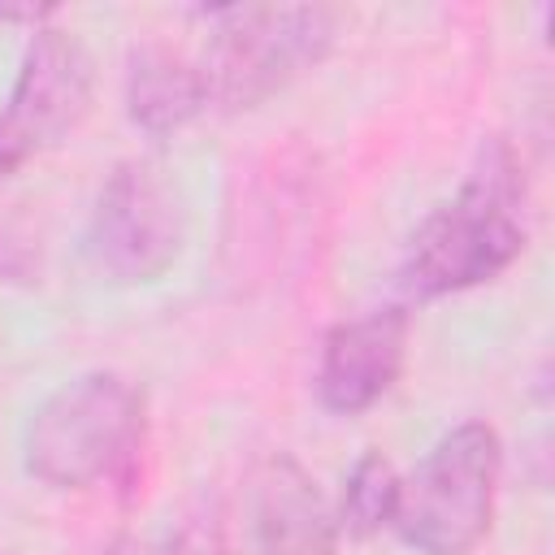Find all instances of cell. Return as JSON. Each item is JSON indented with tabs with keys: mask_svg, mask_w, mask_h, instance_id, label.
Returning <instances> with one entry per match:
<instances>
[{
	"mask_svg": "<svg viewBox=\"0 0 555 555\" xmlns=\"http://www.w3.org/2000/svg\"><path fill=\"white\" fill-rule=\"evenodd\" d=\"M520 251V165L503 143H490L464 186L412 234L399 278L408 299H442L499 278Z\"/></svg>",
	"mask_w": 555,
	"mask_h": 555,
	"instance_id": "cell-1",
	"label": "cell"
},
{
	"mask_svg": "<svg viewBox=\"0 0 555 555\" xmlns=\"http://www.w3.org/2000/svg\"><path fill=\"white\" fill-rule=\"evenodd\" d=\"M212 22L208 52L199 61L208 104L243 113L291 87L299 74L325 61L338 35L334 9L321 4H225L204 9Z\"/></svg>",
	"mask_w": 555,
	"mask_h": 555,
	"instance_id": "cell-2",
	"label": "cell"
},
{
	"mask_svg": "<svg viewBox=\"0 0 555 555\" xmlns=\"http://www.w3.org/2000/svg\"><path fill=\"white\" fill-rule=\"evenodd\" d=\"M143 438V395L121 373H82L52 390L26 425V468L43 486L87 490L117 477Z\"/></svg>",
	"mask_w": 555,
	"mask_h": 555,
	"instance_id": "cell-3",
	"label": "cell"
},
{
	"mask_svg": "<svg viewBox=\"0 0 555 555\" xmlns=\"http://www.w3.org/2000/svg\"><path fill=\"white\" fill-rule=\"evenodd\" d=\"M503 447L486 421H464L434 442L408 481H399L395 529L421 555H468L494 516Z\"/></svg>",
	"mask_w": 555,
	"mask_h": 555,
	"instance_id": "cell-4",
	"label": "cell"
},
{
	"mask_svg": "<svg viewBox=\"0 0 555 555\" xmlns=\"http://www.w3.org/2000/svg\"><path fill=\"white\" fill-rule=\"evenodd\" d=\"M182 247V204L160 165L121 160L87 225V256L108 282H156Z\"/></svg>",
	"mask_w": 555,
	"mask_h": 555,
	"instance_id": "cell-5",
	"label": "cell"
},
{
	"mask_svg": "<svg viewBox=\"0 0 555 555\" xmlns=\"http://www.w3.org/2000/svg\"><path fill=\"white\" fill-rule=\"evenodd\" d=\"M91 56L87 48L56 26L30 35L9 104L0 108V178L30 160L35 152L65 139L91 104Z\"/></svg>",
	"mask_w": 555,
	"mask_h": 555,
	"instance_id": "cell-6",
	"label": "cell"
},
{
	"mask_svg": "<svg viewBox=\"0 0 555 555\" xmlns=\"http://www.w3.org/2000/svg\"><path fill=\"white\" fill-rule=\"evenodd\" d=\"M403 356H408L403 308H373L364 317L338 321L321 347L317 399L338 416H356L395 386Z\"/></svg>",
	"mask_w": 555,
	"mask_h": 555,
	"instance_id": "cell-7",
	"label": "cell"
},
{
	"mask_svg": "<svg viewBox=\"0 0 555 555\" xmlns=\"http://www.w3.org/2000/svg\"><path fill=\"white\" fill-rule=\"evenodd\" d=\"M256 542L260 555H338V520L312 473L291 455H273L260 477Z\"/></svg>",
	"mask_w": 555,
	"mask_h": 555,
	"instance_id": "cell-8",
	"label": "cell"
},
{
	"mask_svg": "<svg viewBox=\"0 0 555 555\" xmlns=\"http://www.w3.org/2000/svg\"><path fill=\"white\" fill-rule=\"evenodd\" d=\"M126 108H130V121L143 126L147 134H169L186 126L208 108L199 65H191L186 56L160 43L139 48L126 74Z\"/></svg>",
	"mask_w": 555,
	"mask_h": 555,
	"instance_id": "cell-9",
	"label": "cell"
},
{
	"mask_svg": "<svg viewBox=\"0 0 555 555\" xmlns=\"http://www.w3.org/2000/svg\"><path fill=\"white\" fill-rule=\"evenodd\" d=\"M395 503H399V477L390 468V460L382 451H364L343 486V525L356 538H369L377 529H386L395 520Z\"/></svg>",
	"mask_w": 555,
	"mask_h": 555,
	"instance_id": "cell-10",
	"label": "cell"
},
{
	"mask_svg": "<svg viewBox=\"0 0 555 555\" xmlns=\"http://www.w3.org/2000/svg\"><path fill=\"white\" fill-rule=\"evenodd\" d=\"M160 555H225V542H221V525H217V516H208V512L186 516V520L165 538Z\"/></svg>",
	"mask_w": 555,
	"mask_h": 555,
	"instance_id": "cell-11",
	"label": "cell"
}]
</instances>
